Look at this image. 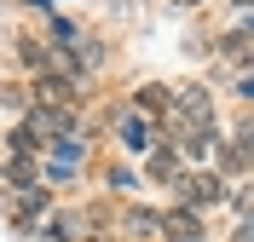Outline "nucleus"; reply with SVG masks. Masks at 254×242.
I'll use <instances>...</instances> for the list:
<instances>
[{
    "label": "nucleus",
    "instance_id": "1",
    "mask_svg": "<svg viewBox=\"0 0 254 242\" xmlns=\"http://www.w3.org/2000/svg\"><path fill=\"white\" fill-rule=\"evenodd\" d=\"M0 213L12 219L17 237H29V231L52 213V191L47 185H0Z\"/></svg>",
    "mask_w": 254,
    "mask_h": 242
},
{
    "label": "nucleus",
    "instance_id": "2",
    "mask_svg": "<svg viewBox=\"0 0 254 242\" xmlns=\"http://www.w3.org/2000/svg\"><path fill=\"white\" fill-rule=\"evenodd\" d=\"M110 231H116V242H156L162 237V202H139V196L116 202Z\"/></svg>",
    "mask_w": 254,
    "mask_h": 242
},
{
    "label": "nucleus",
    "instance_id": "3",
    "mask_svg": "<svg viewBox=\"0 0 254 242\" xmlns=\"http://www.w3.org/2000/svg\"><path fill=\"white\" fill-rule=\"evenodd\" d=\"M104 133H110V139L127 150V156H144V150L156 145V121H150V115H139L127 98H122V104H110V115H104Z\"/></svg>",
    "mask_w": 254,
    "mask_h": 242
},
{
    "label": "nucleus",
    "instance_id": "4",
    "mask_svg": "<svg viewBox=\"0 0 254 242\" xmlns=\"http://www.w3.org/2000/svg\"><path fill=\"white\" fill-rule=\"evenodd\" d=\"M98 185H104V196H110V202H127V196L144 191V173L133 167V161L110 156V161H98Z\"/></svg>",
    "mask_w": 254,
    "mask_h": 242
},
{
    "label": "nucleus",
    "instance_id": "5",
    "mask_svg": "<svg viewBox=\"0 0 254 242\" xmlns=\"http://www.w3.org/2000/svg\"><path fill=\"white\" fill-rule=\"evenodd\" d=\"M156 242H208V213L162 208V237H156Z\"/></svg>",
    "mask_w": 254,
    "mask_h": 242
},
{
    "label": "nucleus",
    "instance_id": "6",
    "mask_svg": "<svg viewBox=\"0 0 254 242\" xmlns=\"http://www.w3.org/2000/svg\"><path fill=\"white\" fill-rule=\"evenodd\" d=\"M214 64H254V29H249V17H237L225 35H214Z\"/></svg>",
    "mask_w": 254,
    "mask_h": 242
},
{
    "label": "nucleus",
    "instance_id": "7",
    "mask_svg": "<svg viewBox=\"0 0 254 242\" xmlns=\"http://www.w3.org/2000/svg\"><path fill=\"white\" fill-rule=\"evenodd\" d=\"M139 173H144V185L168 191V185H174V179L185 173V161H179V156H174L168 145H150V150H144V167H139Z\"/></svg>",
    "mask_w": 254,
    "mask_h": 242
},
{
    "label": "nucleus",
    "instance_id": "8",
    "mask_svg": "<svg viewBox=\"0 0 254 242\" xmlns=\"http://www.w3.org/2000/svg\"><path fill=\"white\" fill-rule=\"evenodd\" d=\"M110 58H116V52H110V41H104V35H93V29L81 35V47H75V69H81L87 81L104 75V69H110Z\"/></svg>",
    "mask_w": 254,
    "mask_h": 242
},
{
    "label": "nucleus",
    "instance_id": "9",
    "mask_svg": "<svg viewBox=\"0 0 254 242\" xmlns=\"http://www.w3.org/2000/svg\"><path fill=\"white\" fill-rule=\"evenodd\" d=\"M47 47H58V52H69L75 58V47H81V35H87V23L81 17H69V12H47Z\"/></svg>",
    "mask_w": 254,
    "mask_h": 242
},
{
    "label": "nucleus",
    "instance_id": "10",
    "mask_svg": "<svg viewBox=\"0 0 254 242\" xmlns=\"http://www.w3.org/2000/svg\"><path fill=\"white\" fill-rule=\"evenodd\" d=\"M127 104L139 115H150V121H162V115H168V81H139V87L127 93Z\"/></svg>",
    "mask_w": 254,
    "mask_h": 242
},
{
    "label": "nucleus",
    "instance_id": "11",
    "mask_svg": "<svg viewBox=\"0 0 254 242\" xmlns=\"http://www.w3.org/2000/svg\"><path fill=\"white\" fill-rule=\"evenodd\" d=\"M23 110H29V81L6 75V81H0V115H6V121H17Z\"/></svg>",
    "mask_w": 254,
    "mask_h": 242
},
{
    "label": "nucleus",
    "instance_id": "12",
    "mask_svg": "<svg viewBox=\"0 0 254 242\" xmlns=\"http://www.w3.org/2000/svg\"><path fill=\"white\" fill-rule=\"evenodd\" d=\"M41 150H47V139H41V133H29L23 121H12V127H6V156H41Z\"/></svg>",
    "mask_w": 254,
    "mask_h": 242
},
{
    "label": "nucleus",
    "instance_id": "13",
    "mask_svg": "<svg viewBox=\"0 0 254 242\" xmlns=\"http://www.w3.org/2000/svg\"><path fill=\"white\" fill-rule=\"evenodd\" d=\"M162 6H168V12H202L208 0H162Z\"/></svg>",
    "mask_w": 254,
    "mask_h": 242
},
{
    "label": "nucleus",
    "instance_id": "14",
    "mask_svg": "<svg viewBox=\"0 0 254 242\" xmlns=\"http://www.w3.org/2000/svg\"><path fill=\"white\" fill-rule=\"evenodd\" d=\"M225 6H231L237 17H249V6H254V0H225Z\"/></svg>",
    "mask_w": 254,
    "mask_h": 242
},
{
    "label": "nucleus",
    "instance_id": "15",
    "mask_svg": "<svg viewBox=\"0 0 254 242\" xmlns=\"http://www.w3.org/2000/svg\"><path fill=\"white\" fill-rule=\"evenodd\" d=\"M225 242H231V237H225Z\"/></svg>",
    "mask_w": 254,
    "mask_h": 242
}]
</instances>
